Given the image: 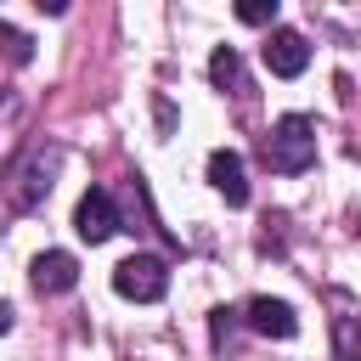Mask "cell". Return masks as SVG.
<instances>
[{
    "instance_id": "obj_3",
    "label": "cell",
    "mask_w": 361,
    "mask_h": 361,
    "mask_svg": "<svg viewBox=\"0 0 361 361\" xmlns=\"http://www.w3.org/2000/svg\"><path fill=\"white\" fill-rule=\"evenodd\" d=\"M73 231H79L85 243H107V237L118 231V214H113V197H107L102 186H90V192L79 197V209H73Z\"/></svg>"
},
{
    "instance_id": "obj_4",
    "label": "cell",
    "mask_w": 361,
    "mask_h": 361,
    "mask_svg": "<svg viewBox=\"0 0 361 361\" xmlns=\"http://www.w3.org/2000/svg\"><path fill=\"white\" fill-rule=\"evenodd\" d=\"M305 62H310V45H305V34H293V28H276V34L265 39V68H271L276 79H293V73H305Z\"/></svg>"
},
{
    "instance_id": "obj_8",
    "label": "cell",
    "mask_w": 361,
    "mask_h": 361,
    "mask_svg": "<svg viewBox=\"0 0 361 361\" xmlns=\"http://www.w3.org/2000/svg\"><path fill=\"white\" fill-rule=\"evenodd\" d=\"M209 79H214V85H231V90H237V85H243V56H237L231 45H220V51L209 56Z\"/></svg>"
},
{
    "instance_id": "obj_2",
    "label": "cell",
    "mask_w": 361,
    "mask_h": 361,
    "mask_svg": "<svg viewBox=\"0 0 361 361\" xmlns=\"http://www.w3.org/2000/svg\"><path fill=\"white\" fill-rule=\"evenodd\" d=\"M164 288H169V265H164L158 254H130V259H118V271H113V293H118V299L152 305V299H164Z\"/></svg>"
},
{
    "instance_id": "obj_9",
    "label": "cell",
    "mask_w": 361,
    "mask_h": 361,
    "mask_svg": "<svg viewBox=\"0 0 361 361\" xmlns=\"http://www.w3.org/2000/svg\"><path fill=\"white\" fill-rule=\"evenodd\" d=\"M237 23H254V28L276 23V0H243V6H237Z\"/></svg>"
},
{
    "instance_id": "obj_10",
    "label": "cell",
    "mask_w": 361,
    "mask_h": 361,
    "mask_svg": "<svg viewBox=\"0 0 361 361\" xmlns=\"http://www.w3.org/2000/svg\"><path fill=\"white\" fill-rule=\"evenodd\" d=\"M0 333H11V305H0Z\"/></svg>"
},
{
    "instance_id": "obj_6",
    "label": "cell",
    "mask_w": 361,
    "mask_h": 361,
    "mask_svg": "<svg viewBox=\"0 0 361 361\" xmlns=\"http://www.w3.org/2000/svg\"><path fill=\"white\" fill-rule=\"evenodd\" d=\"M73 282H79V259H73V254L45 248V254L34 259V288H39V293H68Z\"/></svg>"
},
{
    "instance_id": "obj_5",
    "label": "cell",
    "mask_w": 361,
    "mask_h": 361,
    "mask_svg": "<svg viewBox=\"0 0 361 361\" xmlns=\"http://www.w3.org/2000/svg\"><path fill=\"white\" fill-rule=\"evenodd\" d=\"M209 180H214V192H220L226 203H248V175H243V158H237L231 147L209 152Z\"/></svg>"
},
{
    "instance_id": "obj_7",
    "label": "cell",
    "mask_w": 361,
    "mask_h": 361,
    "mask_svg": "<svg viewBox=\"0 0 361 361\" xmlns=\"http://www.w3.org/2000/svg\"><path fill=\"white\" fill-rule=\"evenodd\" d=\"M248 327L265 333V338H293L299 333V316L282 299H248Z\"/></svg>"
},
{
    "instance_id": "obj_1",
    "label": "cell",
    "mask_w": 361,
    "mask_h": 361,
    "mask_svg": "<svg viewBox=\"0 0 361 361\" xmlns=\"http://www.w3.org/2000/svg\"><path fill=\"white\" fill-rule=\"evenodd\" d=\"M265 164H271L276 175H299V169H310V164H316V124H310L305 113L276 118L271 135H265Z\"/></svg>"
}]
</instances>
